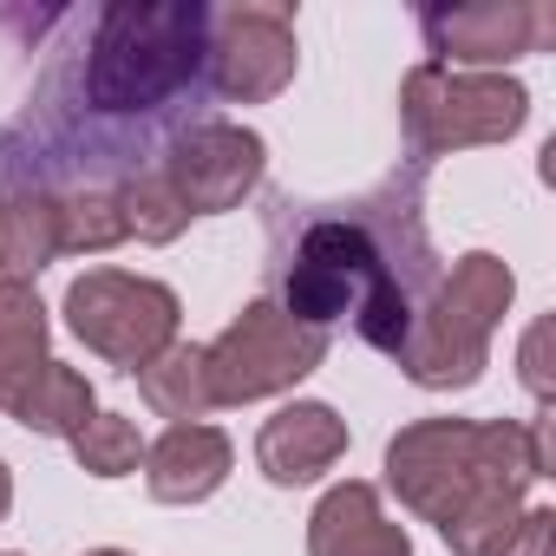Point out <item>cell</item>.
Listing matches in <instances>:
<instances>
[{
    "instance_id": "1",
    "label": "cell",
    "mask_w": 556,
    "mask_h": 556,
    "mask_svg": "<svg viewBox=\"0 0 556 556\" xmlns=\"http://www.w3.org/2000/svg\"><path fill=\"white\" fill-rule=\"evenodd\" d=\"M549 478V413L536 419H413L387 445V484L458 556H484Z\"/></svg>"
},
{
    "instance_id": "2",
    "label": "cell",
    "mask_w": 556,
    "mask_h": 556,
    "mask_svg": "<svg viewBox=\"0 0 556 556\" xmlns=\"http://www.w3.org/2000/svg\"><path fill=\"white\" fill-rule=\"evenodd\" d=\"M419 223L406 203H393L387 216H374V203L361 210H328V216H308L295 229V249L275 262V308L302 328H334V321H354V334L380 354L400 361L419 308H426V282H432V255L426 262H400L393 255V236Z\"/></svg>"
},
{
    "instance_id": "3",
    "label": "cell",
    "mask_w": 556,
    "mask_h": 556,
    "mask_svg": "<svg viewBox=\"0 0 556 556\" xmlns=\"http://www.w3.org/2000/svg\"><path fill=\"white\" fill-rule=\"evenodd\" d=\"M210 47L203 0H112L86 47V105L105 118L164 112L184 86H197Z\"/></svg>"
},
{
    "instance_id": "4",
    "label": "cell",
    "mask_w": 556,
    "mask_h": 556,
    "mask_svg": "<svg viewBox=\"0 0 556 556\" xmlns=\"http://www.w3.org/2000/svg\"><path fill=\"white\" fill-rule=\"evenodd\" d=\"M510 295H517V275L504 255L491 249H471L452 262L445 282H432L406 348H400V367L413 387H471L484 367H491V334L497 321L510 315Z\"/></svg>"
},
{
    "instance_id": "5",
    "label": "cell",
    "mask_w": 556,
    "mask_h": 556,
    "mask_svg": "<svg viewBox=\"0 0 556 556\" xmlns=\"http://www.w3.org/2000/svg\"><path fill=\"white\" fill-rule=\"evenodd\" d=\"M530 118V92L510 73H452V66H413L400 86V125L413 157H452L471 144H504Z\"/></svg>"
},
{
    "instance_id": "6",
    "label": "cell",
    "mask_w": 556,
    "mask_h": 556,
    "mask_svg": "<svg viewBox=\"0 0 556 556\" xmlns=\"http://www.w3.org/2000/svg\"><path fill=\"white\" fill-rule=\"evenodd\" d=\"M321 361H328V334L289 321L268 295H255V302H249V308H242L210 348H203V367H210V393H216V406L275 400V393L302 387Z\"/></svg>"
},
{
    "instance_id": "7",
    "label": "cell",
    "mask_w": 556,
    "mask_h": 556,
    "mask_svg": "<svg viewBox=\"0 0 556 556\" xmlns=\"http://www.w3.org/2000/svg\"><path fill=\"white\" fill-rule=\"evenodd\" d=\"M177 289L151 282V275L131 268H86L79 282L66 289V328L112 367L138 374L151 367L170 341H177Z\"/></svg>"
},
{
    "instance_id": "8",
    "label": "cell",
    "mask_w": 556,
    "mask_h": 556,
    "mask_svg": "<svg viewBox=\"0 0 556 556\" xmlns=\"http://www.w3.org/2000/svg\"><path fill=\"white\" fill-rule=\"evenodd\" d=\"M295 14L289 8H223L210 14V47H203V66H210V86L216 99L229 105H268L275 92H289L295 79Z\"/></svg>"
},
{
    "instance_id": "9",
    "label": "cell",
    "mask_w": 556,
    "mask_h": 556,
    "mask_svg": "<svg viewBox=\"0 0 556 556\" xmlns=\"http://www.w3.org/2000/svg\"><path fill=\"white\" fill-rule=\"evenodd\" d=\"M432 40V66L465 73H504L523 53H543L556 40V8L543 0H471V8H426L419 14Z\"/></svg>"
},
{
    "instance_id": "10",
    "label": "cell",
    "mask_w": 556,
    "mask_h": 556,
    "mask_svg": "<svg viewBox=\"0 0 556 556\" xmlns=\"http://www.w3.org/2000/svg\"><path fill=\"white\" fill-rule=\"evenodd\" d=\"M262 164H268V144L249 125L203 118V125H190V131L170 138V151H164L157 170L170 177V190L184 197L190 216H223V210H236L262 184Z\"/></svg>"
},
{
    "instance_id": "11",
    "label": "cell",
    "mask_w": 556,
    "mask_h": 556,
    "mask_svg": "<svg viewBox=\"0 0 556 556\" xmlns=\"http://www.w3.org/2000/svg\"><path fill=\"white\" fill-rule=\"evenodd\" d=\"M341 452H348V419L334 406H321V400H295L275 419H262V432H255V465L282 491L328 478L341 465Z\"/></svg>"
},
{
    "instance_id": "12",
    "label": "cell",
    "mask_w": 556,
    "mask_h": 556,
    "mask_svg": "<svg viewBox=\"0 0 556 556\" xmlns=\"http://www.w3.org/2000/svg\"><path fill=\"white\" fill-rule=\"evenodd\" d=\"M229 465H236L229 432L190 419V426H170L157 445H144V491L157 504H203V497L223 491Z\"/></svg>"
},
{
    "instance_id": "13",
    "label": "cell",
    "mask_w": 556,
    "mask_h": 556,
    "mask_svg": "<svg viewBox=\"0 0 556 556\" xmlns=\"http://www.w3.org/2000/svg\"><path fill=\"white\" fill-rule=\"evenodd\" d=\"M308 556H413V536L380 510V491L367 478H348L315 504Z\"/></svg>"
},
{
    "instance_id": "14",
    "label": "cell",
    "mask_w": 556,
    "mask_h": 556,
    "mask_svg": "<svg viewBox=\"0 0 556 556\" xmlns=\"http://www.w3.org/2000/svg\"><path fill=\"white\" fill-rule=\"evenodd\" d=\"M47 302L34 282H0V413H14V400L34 387V374L53 361L47 354Z\"/></svg>"
},
{
    "instance_id": "15",
    "label": "cell",
    "mask_w": 556,
    "mask_h": 556,
    "mask_svg": "<svg viewBox=\"0 0 556 556\" xmlns=\"http://www.w3.org/2000/svg\"><path fill=\"white\" fill-rule=\"evenodd\" d=\"M60 255V197L53 190H8L0 197V282H34Z\"/></svg>"
},
{
    "instance_id": "16",
    "label": "cell",
    "mask_w": 556,
    "mask_h": 556,
    "mask_svg": "<svg viewBox=\"0 0 556 556\" xmlns=\"http://www.w3.org/2000/svg\"><path fill=\"white\" fill-rule=\"evenodd\" d=\"M92 413H99L92 380H86L79 367H66V361H47V367L34 374V387L14 400L8 419H21V426L40 432V439H73V432H86Z\"/></svg>"
},
{
    "instance_id": "17",
    "label": "cell",
    "mask_w": 556,
    "mask_h": 556,
    "mask_svg": "<svg viewBox=\"0 0 556 556\" xmlns=\"http://www.w3.org/2000/svg\"><path fill=\"white\" fill-rule=\"evenodd\" d=\"M138 393H144V406H151V413H164L170 426H190V419L216 413L203 348H190V341H170L151 367H138Z\"/></svg>"
},
{
    "instance_id": "18",
    "label": "cell",
    "mask_w": 556,
    "mask_h": 556,
    "mask_svg": "<svg viewBox=\"0 0 556 556\" xmlns=\"http://www.w3.org/2000/svg\"><path fill=\"white\" fill-rule=\"evenodd\" d=\"M125 236H131V229H125L118 190L86 184V190L60 197V255H105V249H118Z\"/></svg>"
},
{
    "instance_id": "19",
    "label": "cell",
    "mask_w": 556,
    "mask_h": 556,
    "mask_svg": "<svg viewBox=\"0 0 556 556\" xmlns=\"http://www.w3.org/2000/svg\"><path fill=\"white\" fill-rule=\"evenodd\" d=\"M118 203H125V229H131L138 242H170V236H184V223H190V210H184V197L170 190L164 170L125 177V184H118Z\"/></svg>"
},
{
    "instance_id": "20",
    "label": "cell",
    "mask_w": 556,
    "mask_h": 556,
    "mask_svg": "<svg viewBox=\"0 0 556 556\" xmlns=\"http://www.w3.org/2000/svg\"><path fill=\"white\" fill-rule=\"evenodd\" d=\"M73 458H79V471H92V478H131V471L144 465V439H138L131 419L92 413L86 432H73Z\"/></svg>"
},
{
    "instance_id": "21",
    "label": "cell",
    "mask_w": 556,
    "mask_h": 556,
    "mask_svg": "<svg viewBox=\"0 0 556 556\" xmlns=\"http://www.w3.org/2000/svg\"><path fill=\"white\" fill-rule=\"evenodd\" d=\"M484 556H556V510L549 504H530Z\"/></svg>"
},
{
    "instance_id": "22",
    "label": "cell",
    "mask_w": 556,
    "mask_h": 556,
    "mask_svg": "<svg viewBox=\"0 0 556 556\" xmlns=\"http://www.w3.org/2000/svg\"><path fill=\"white\" fill-rule=\"evenodd\" d=\"M543 341H549V321H536L523 334V387L536 400V413H549V367H543Z\"/></svg>"
},
{
    "instance_id": "23",
    "label": "cell",
    "mask_w": 556,
    "mask_h": 556,
    "mask_svg": "<svg viewBox=\"0 0 556 556\" xmlns=\"http://www.w3.org/2000/svg\"><path fill=\"white\" fill-rule=\"evenodd\" d=\"M8 510H14V478H8V465H0V523H8Z\"/></svg>"
},
{
    "instance_id": "24",
    "label": "cell",
    "mask_w": 556,
    "mask_h": 556,
    "mask_svg": "<svg viewBox=\"0 0 556 556\" xmlns=\"http://www.w3.org/2000/svg\"><path fill=\"white\" fill-rule=\"evenodd\" d=\"M86 556H125V549H86Z\"/></svg>"
},
{
    "instance_id": "25",
    "label": "cell",
    "mask_w": 556,
    "mask_h": 556,
    "mask_svg": "<svg viewBox=\"0 0 556 556\" xmlns=\"http://www.w3.org/2000/svg\"><path fill=\"white\" fill-rule=\"evenodd\" d=\"M0 556H14V549H0Z\"/></svg>"
}]
</instances>
